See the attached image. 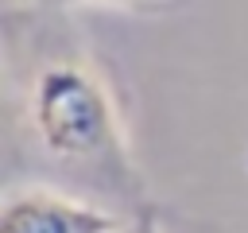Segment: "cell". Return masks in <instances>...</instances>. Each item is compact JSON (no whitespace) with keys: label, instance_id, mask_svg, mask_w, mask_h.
Instances as JSON below:
<instances>
[{"label":"cell","instance_id":"6da1fadb","mask_svg":"<svg viewBox=\"0 0 248 233\" xmlns=\"http://www.w3.org/2000/svg\"><path fill=\"white\" fill-rule=\"evenodd\" d=\"M31 128L39 144L70 163L116 155V116L101 82L78 62H50L31 85Z\"/></svg>","mask_w":248,"mask_h":233},{"label":"cell","instance_id":"7a4b0ae2","mask_svg":"<svg viewBox=\"0 0 248 233\" xmlns=\"http://www.w3.org/2000/svg\"><path fill=\"white\" fill-rule=\"evenodd\" d=\"M120 225L116 214L50 190H12L0 210V233H116Z\"/></svg>","mask_w":248,"mask_h":233},{"label":"cell","instance_id":"3957f363","mask_svg":"<svg viewBox=\"0 0 248 233\" xmlns=\"http://www.w3.org/2000/svg\"><path fill=\"white\" fill-rule=\"evenodd\" d=\"M116 233H147V229H128V225H120Z\"/></svg>","mask_w":248,"mask_h":233}]
</instances>
